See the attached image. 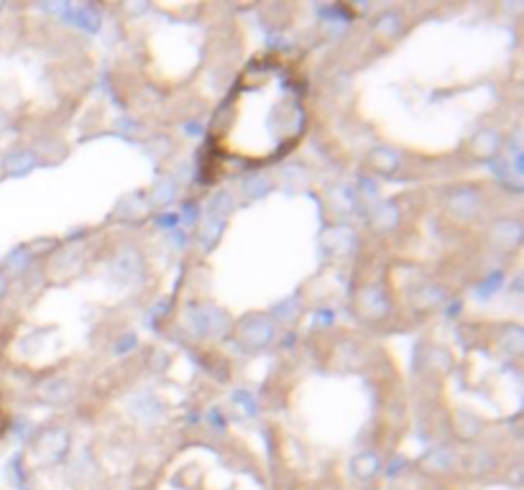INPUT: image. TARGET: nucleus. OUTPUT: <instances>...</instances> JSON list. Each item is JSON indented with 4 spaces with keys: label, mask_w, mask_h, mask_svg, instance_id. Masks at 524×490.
<instances>
[{
    "label": "nucleus",
    "mask_w": 524,
    "mask_h": 490,
    "mask_svg": "<svg viewBox=\"0 0 524 490\" xmlns=\"http://www.w3.org/2000/svg\"><path fill=\"white\" fill-rule=\"evenodd\" d=\"M310 123L307 79L297 59L266 51L246 64L207 131L213 166L256 168L294 151Z\"/></svg>",
    "instance_id": "f257e3e1"
},
{
    "label": "nucleus",
    "mask_w": 524,
    "mask_h": 490,
    "mask_svg": "<svg viewBox=\"0 0 524 490\" xmlns=\"http://www.w3.org/2000/svg\"><path fill=\"white\" fill-rule=\"evenodd\" d=\"M3 427H6V421H3V413H0V435H3Z\"/></svg>",
    "instance_id": "f03ea898"
}]
</instances>
